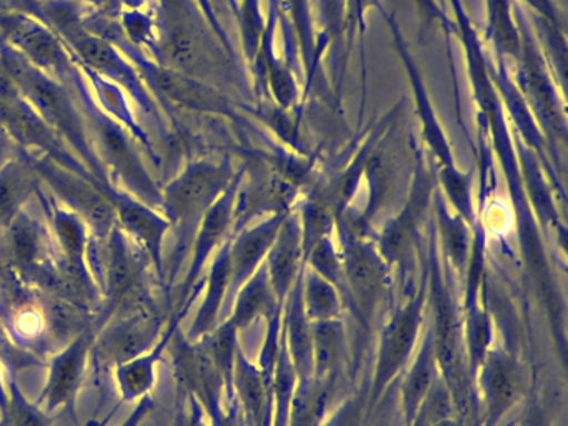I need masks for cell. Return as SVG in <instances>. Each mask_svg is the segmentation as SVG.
Masks as SVG:
<instances>
[{"mask_svg": "<svg viewBox=\"0 0 568 426\" xmlns=\"http://www.w3.org/2000/svg\"><path fill=\"white\" fill-rule=\"evenodd\" d=\"M101 328L102 323L94 316L72 336L71 342L51 356L44 388L34 399L45 412L55 416L61 412L68 413L79 425L75 405L91 365L92 346Z\"/></svg>", "mask_w": 568, "mask_h": 426, "instance_id": "cell-1", "label": "cell"}, {"mask_svg": "<svg viewBox=\"0 0 568 426\" xmlns=\"http://www.w3.org/2000/svg\"><path fill=\"white\" fill-rule=\"evenodd\" d=\"M168 322L162 310L109 320L92 346V368L98 373H112L121 363L149 352L161 338Z\"/></svg>", "mask_w": 568, "mask_h": 426, "instance_id": "cell-2", "label": "cell"}, {"mask_svg": "<svg viewBox=\"0 0 568 426\" xmlns=\"http://www.w3.org/2000/svg\"><path fill=\"white\" fill-rule=\"evenodd\" d=\"M182 318L178 315H172L165 325L164 333L158 339L154 346L149 352L135 356V358L128 359L112 369L114 375L115 386L121 396V405H135L139 399L152 395L154 392L155 383H158V366L162 362L165 349L174 336L175 329L181 326Z\"/></svg>", "mask_w": 568, "mask_h": 426, "instance_id": "cell-3", "label": "cell"}, {"mask_svg": "<svg viewBox=\"0 0 568 426\" xmlns=\"http://www.w3.org/2000/svg\"><path fill=\"white\" fill-rule=\"evenodd\" d=\"M420 326L422 296H418L414 302L404 306L385 328L381 356H378L377 375H375L377 392L404 368L415 343H417Z\"/></svg>", "mask_w": 568, "mask_h": 426, "instance_id": "cell-4", "label": "cell"}, {"mask_svg": "<svg viewBox=\"0 0 568 426\" xmlns=\"http://www.w3.org/2000/svg\"><path fill=\"white\" fill-rule=\"evenodd\" d=\"M434 325L432 348H434L435 362L450 385L448 388L454 392L455 402L460 403L464 399V389L460 386L457 315H455L450 295L438 280H434Z\"/></svg>", "mask_w": 568, "mask_h": 426, "instance_id": "cell-5", "label": "cell"}, {"mask_svg": "<svg viewBox=\"0 0 568 426\" xmlns=\"http://www.w3.org/2000/svg\"><path fill=\"white\" fill-rule=\"evenodd\" d=\"M345 278L358 313L365 318L377 310L385 293V270L377 253L364 243L354 242L345 250Z\"/></svg>", "mask_w": 568, "mask_h": 426, "instance_id": "cell-6", "label": "cell"}, {"mask_svg": "<svg viewBox=\"0 0 568 426\" xmlns=\"http://www.w3.org/2000/svg\"><path fill=\"white\" fill-rule=\"evenodd\" d=\"M284 220V215L274 216L268 222L242 233L234 245L229 246V262H231L229 292L239 288L242 283L251 278L261 260L271 252Z\"/></svg>", "mask_w": 568, "mask_h": 426, "instance_id": "cell-7", "label": "cell"}, {"mask_svg": "<svg viewBox=\"0 0 568 426\" xmlns=\"http://www.w3.org/2000/svg\"><path fill=\"white\" fill-rule=\"evenodd\" d=\"M428 199L427 180L422 179L412 192V200L405 206L404 212L385 229L381 239V252L392 263H397L404 268L408 262V255L414 248L415 235H417L418 219Z\"/></svg>", "mask_w": 568, "mask_h": 426, "instance_id": "cell-8", "label": "cell"}, {"mask_svg": "<svg viewBox=\"0 0 568 426\" xmlns=\"http://www.w3.org/2000/svg\"><path fill=\"white\" fill-rule=\"evenodd\" d=\"M8 256L11 265L29 278H41L45 265V243L41 230L26 215L9 223Z\"/></svg>", "mask_w": 568, "mask_h": 426, "instance_id": "cell-9", "label": "cell"}, {"mask_svg": "<svg viewBox=\"0 0 568 426\" xmlns=\"http://www.w3.org/2000/svg\"><path fill=\"white\" fill-rule=\"evenodd\" d=\"M302 252H304V245H302L301 226L295 220H288V222L284 220L281 232L268 252V283L278 298L287 295L297 273Z\"/></svg>", "mask_w": 568, "mask_h": 426, "instance_id": "cell-10", "label": "cell"}, {"mask_svg": "<svg viewBox=\"0 0 568 426\" xmlns=\"http://www.w3.org/2000/svg\"><path fill=\"white\" fill-rule=\"evenodd\" d=\"M229 288H231V262H229V246H225L212 263L207 288H205V298L201 308H199L191 329H189V339L197 342L215 328V322H217Z\"/></svg>", "mask_w": 568, "mask_h": 426, "instance_id": "cell-11", "label": "cell"}, {"mask_svg": "<svg viewBox=\"0 0 568 426\" xmlns=\"http://www.w3.org/2000/svg\"><path fill=\"white\" fill-rule=\"evenodd\" d=\"M8 399L0 406V426H54L58 416L29 399L14 368L6 365Z\"/></svg>", "mask_w": 568, "mask_h": 426, "instance_id": "cell-12", "label": "cell"}, {"mask_svg": "<svg viewBox=\"0 0 568 426\" xmlns=\"http://www.w3.org/2000/svg\"><path fill=\"white\" fill-rule=\"evenodd\" d=\"M484 385L490 422L495 423L517 402V373L504 356H491L485 365Z\"/></svg>", "mask_w": 568, "mask_h": 426, "instance_id": "cell-13", "label": "cell"}, {"mask_svg": "<svg viewBox=\"0 0 568 426\" xmlns=\"http://www.w3.org/2000/svg\"><path fill=\"white\" fill-rule=\"evenodd\" d=\"M342 326L337 320L312 323V369L318 378H327L341 362Z\"/></svg>", "mask_w": 568, "mask_h": 426, "instance_id": "cell-14", "label": "cell"}, {"mask_svg": "<svg viewBox=\"0 0 568 426\" xmlns=\"http://www.w3.org/2000/svg\"><path fill=\"white\" fill-rule=\"evenodd\" d=\"M435 355L432 348V339L425 343L418 358L412 365L410 373L404 383V405L408 418H415L418 409L424 405L427 396L434 389L435 382Z\"/></svg>", "mask_w": 568, "mask_h": 426, "instance_id": "cell-15", "label": "cell"}, {"mask_svg": "<svg viewBox=\"0 0 568 426\" xmlns=\"http://www.w3.org/2000/svg\"><path fill=\"white\" fill-rule=\"evenodd\" d=\"M232 386H235V389H237L245 418L251 423V426L257 425L262 419V412H264V382H262L261 375L255 372L254 366L247 363V359L241 353H237V356H235Z\"/></svg>", "mask_w": 568, "mask_h": 426, "instance_id": "cell-16", "label": "cell"}, {"mask_svg": "<svg viewBox=\"0 0 568 426\" xmlns=\"http://www.w3.org/2000/svg\"><path fill=\"white\" fill-rule=\"evenodd\" d=\"M271 293L272 286L265 273L248 280L239 293L234 313L229 322L239 329L254 322L258 315H264L271 306Z\"/></svg>", "mask_w": 568, "mask_h": 426, "instance_id": "cell-17", "label": "cell"}, {"mask_svg": "<svg viewBox=\"0 0 568 426\" xmlns=\"http://www.w3.org/2000/svg\"><path fill=\"white\" fill-rule=\"evenodd\" d=\"M304 310L312 322L335 318L341 310V298L334 283L327 282L317 273L308 276L305 283Z\"/></svg>", "mask_w": 568, "mask_h": 426, "instance_id": "cell-18", "label": "cell"}, {"mask_svg": "<svg viewBox=\"0 0 568 426\" xmlns=\"http://www.w3.org/2000/svg\"><path fill=\"white\" fill-rule=\"evenodd\" d=\"M288 342H291L292 358L298 372L307 375L312 369V323L305 315L304 305L295 300L288 322Z\"/></svg>", "mask_w": 568, "mask_h": 426, "instance_id": "cell-19", "label": "cell"}, {"mask_svg": "<svg viewBox=\"0 0 568 426\" xmlns=\"http://www.w3.org/2000/svg\"><path fill=\"white\" fill-rule=\"evenodd\" d=\"M31 180L24 173L12 170L0 175V225L11 223L21 203L31 195Z\"/></svg>", "mask_w": 568, "mask_h": 426, "instance_id": "cell-20", "label": "cell"}, {"mask_svg": "<svg viewBox=\"0 0 568 426\" xmlns=\"http://www.w3.org/2000/svg\"><path fill=\"white\" fill-rule=\"evenodd\" d=\"M325 393L318 386L298 389L292 403L291 426H318L325 409Z\"/></svg>", "mask_w": 568, "mask_h": 426, "instance_id": "cell-21", "label": "cell"}, {"mask_svg": "<svg viewBox=\"0 0 568 426\" xmlns=\"http://www.w3.org/2000/svg\"><path fill=\"white\" fill-rule=\"evenodd\" d=\"M39 305H29L28 308L19 310L12 316V335L18 336V342H36L41 338L44 333L45 325L49 320L42 315V310H38Z\"/></svg>", "mask_w": 568, "mask_h": 426, "instance_id": "cell-22", "label": "cell"}, {"mask_svg": "<svg viewBox=\"0 0 568 426\" xmlns=\"http://www.w3.org/2000/svg\"><path fill=\"white\" fill-rule=\"evenodd\" d=\"M442 232H444L445 246L450 253L452 262L462 265L468 253L467 229L460 220H448L442 216Z\"/></svg>", "mask_w": 568, "mask_h": 426, "instance_id": "cell-23", "label": "cell"}, {"mask_svg": "<svg viewBox=\"0 0 568 426\" xmlns=\"http://www.w3.org/2000/svg\"><path fill=\"white\" fill-rule=\"evenodd\" d=\"M175 398H178V406H175L174 426H207V415L194 396L178 389Z\"/></svg>", "mask_w": 568, "mask_h": 426, "instance_id": "cell-24", "label": "cell"}, {"mask_svg": "<svg viewBox=\"0 0 568 426\" xmlns=\"http://www.w3.org/2000/svg\"><path fill=\"white\" fill-rule=\"evenodd\" d=\"M488 343V325L484 316H474L470 323V348L474 358L481 362L485 356V346Z\"/></svg>", "mask_w": 568, "mask_h": 426, "instance_id": "cell-25", "label": "cell"}, {"mask_svg": "<svg viewBox=\"0 0 568 426\" xmlns=\"http://www.w3.org/2000/svg\"><path fill=\"white\" fill-rule=\"evenodd\" d=\"M152 409H154V398H152V395L139 399V402L135 403L134 409L129 413L128 418H125V422L122 423L121 426H142L145 418L151 415Z\"/></svg>", "mask_w": 568, "mask_h": 426, "instance_id": "cell-26", "label": "cell"}, {"mask_svg": "<svg viewBox=\"0 0 568 426\" xmlns=\"http://www.w3.org/2000/svg\"><path fill=\"white\" fill-rule=\"evenodd\" d=\"M332 426H358L357 406L347 405L337 416H335Z\"/></svg>", "mask_w": 568, "mask_h": 426, "instance_id": "cell-27", "label": "cell"}, {"mask_svg": "<svg viewBox=\"0 0 568 426\" xmlns=\"http://www.w3.org/2000/svg\"><path fill=\"white\" fill-rule=\"evenodd\" d=\"M8 399V375H6V363L0 359V406Z\"/></svg>", "mask_w": 568, "mask_h": 426, "instance_id": "cell-28", "label": "cell"}, {"mask_svg": "<svg viewBox=\"0 0 568 426\" xmlns=\"http://www.w3.org/2000/svg\"><path fill=\"white\" fill-rule=\"evenodd\" d=\"M531 3L537 6L538 9L544 10V12H551L550 3H548L547 0H531Z\"/></svg>", "mask_w": 568, "mask_h": 426, "instance_id": "cell-29", "label": "cell"}, {"mask_svg": "<svg viewBox=\"0 0 568 426\" xmlns=\"http://www.w3.org/2000/svg\"><path fill=\"white\" fill-rule=\"evenodd\" d=\"M432 426H460L457 422L450 418L440 419V422L434 423Z\"/></svg>", "mask_w": 568, "mask_h": 426, "instance_id": "cell-30", "label": "cell"}]
</instances>
